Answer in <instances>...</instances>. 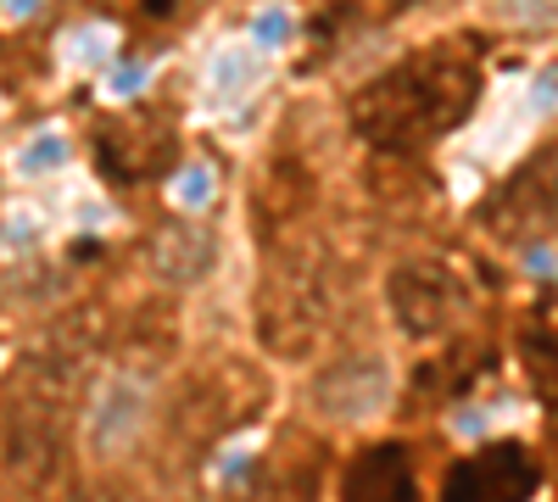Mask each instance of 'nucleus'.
<instances>
[{"instance_id":"nucleus-14","label":"nucleus","mask_w":558,"mask_h":502,"mask_svg":"<svg viewBox=\"0 0 558 502\" xmlns=\"http://www.w3.org/2000/svg\"><path fill=\"white\" fill-rule=\"evenodd\" d=\"M497 12L514 17V23H553L558 17V0H497Z\"/></svg>"},{"instance_id":"nucleus-10","label":"nucleus","mask_w":558,"mask_h":502,"mask_svg":"<svg viewBox=\"0 0 558 502\" xmlns=\"http://www.w3.org/2000/svg\"><path fill=\"white\" fill-rule=\"evenodd\" d=\"M7 458L12 469L23 475H51L57 469V419H45V414H17L12 430H7Z\"/></svg>"},{"instance_id":"nucleus-13","label":"nucleus","mask_w":558,"mask_h":502,"mask_svg":"<svg viewBox=\"0 0 558 502\" xmlns=\"http://www.w3.org/2000/svg\"><path fill=\"white\" fill-rule=\"evenodd\" d=\"M196 7H202V0H129V12H134L140 23H157V28H168V23H191Z\"/></svg>"},{"instance_id":"nucleus-4","label":"nucleus","mask_w":558,"mask_h":502,"mask_svg":"<svg viewBox=\"0 0 558 502\" xmlns=\"http://www.w3.org/2000/svg\"><path fill=\"white\" fill-rule=\"evenodd\" d=\"M386 302H391V318H397L408 335H418V341L452 330L458 313L470 307V296H463V285H458V273L447 262H430V257L397 262L391 280H386Z\"/></svg>"},{"instance_id":"nucleus-1","label":"nucleus","mask_w":558,"mask_h":502,"mask_svg":"<svg viewBox=\"0 0 558 502\" xmlns=\"http://www.w3.org/2000/svg\"><path fill=\"white\" fill-rule=\"evenodd\" d=\"M475 96H481L475 57L463 45L441 39V45H425V51H413L368 78L352 96V128L375 151L413 157L470 118Z\"/></svg>"},{"instance_id":"nucleus-11","label":"nucleus","mask_w":558,"mask_h":502,"mask_svg":"<svg viewBox=\"0 0 558 502\" xmlns=\"http://www.w3.org/2000/svg\"><path fill=\"white\" fill-rule=\"evenodd\" d=\"M134 419H140V391L134 385H112L107 396H101V419H96V446L101 452H112L129 430H134Z\"/></svg>"},{"instance_id":"nucleus-7","label":"nucleus","mask_w":558,"mask_h":502,"mask_svg":"<svg viewBox=\"0 0 558 502\" xmlns=\"http://www.w3.org/2000/svg\"><path fill=\"white\" fill-rule=\"evenodd\" d=\"M531 486H536V464L525 458V446L497 441L447 469L441 502H525Z\"/></svg>"},{"instance_id":"nucleus-2","label":"nucleus","mask_w":558,"mask_h":502,"mask_svg":"<svg viewBox=\"0 0 558 502\" xmlns=\"http://www.w3.org/2000/svg\"><path fill=\"white\" fill-rule=\"evenodd\" d=\"M263 313H257V335L263 346H274L279 357H302L324 318H330V285H324L318 262H279L263 280Z\"/></svg>"},{"instance_id":"nucleus-9","label":"nucleus","mask_w":558,"mask_h":502,"mask_svg":"<svg viewBox=\"0 0 558 502\" xmlns=\"http://www.w3.org/2000/svg\"><path fill=\"white\" fill-rule=\"evenodd\" d=\"M151 262H157L162 280H173V285H196V280H207L213 262H218V241H213L207 223L179 218V223H168V230L157 235Z\"/></svg>"},{"instance_id":"nucleus-8","label":"nucleus","mask_w":558,"mask_h":502,"mask_svg":"<svg viewBox=\"0 0 558 502\" xmlns=\"http://www.w3.org/2000/svg\"><path fill=\"white\" fill-rule=\"evenodd\" d=\"M341 502H418L408 446H402V441H375V446H363L357 458L347 464Z\"/></svg>"},{"instance_id":"nucleus-6","label":"nucleus","mask_w":558,"mask_h":502,"mask_svg":"<svg viewBox=\"0 0 558 502\" xmlns=\"http://www.w3.org/2000/svg\"><path fill=\"white\" fill-rule=\"evenodd\" d=\"M391 396V369L375 352H347L336 363H324L318 380H313V407L336 425H357V419H375Z\"/></svg>"},{"instance_id":"nucleus-12","label":"nucleus","mask_w":558,"mask_h":502,"mask_svg":"<svg viewBox=\"0 0 558 502\" xmlns=\"http://www.w3.org/2000/svg\"><path fill=\"white\" fill-rule=\"evenodd\" d=\"M525 363H531V380L542 385V396L558 402V330L531 335V341H525Z\"/></svg>"},{"instance_id":"nucleus-3","label":"nucleus","mask_w":558,"mask_h":502,"mask_svg":"<svg viewBox=\"0 0 558 502\" xmlns=\"http://www.w3.org/2000/svg\"><path fill=\"white\" fill-rule=\"evenodd\" d=\"M96 162L112 185H146L179 162V128L157 107H134L96 123Z\"/></svg>"},{"instance_id":"nucleus-5","label":"nucleus","mask_w":558,"mask_h":502,"mask_svg":"<svg viewBox=\"0 0 558 502\" xmlns=\"http://www.w3.org/2000/svg\"><path fill=\"white\" fill-rule=\"evenodd\" d=\"M553 223H558V157L547 151L497 191V201L486 207V230L497 241H531Z\"/></svg>"}]
</instances>
